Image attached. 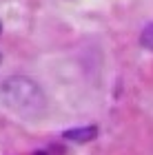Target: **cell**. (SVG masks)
Here are the masks:
<instances>
[{
    "mask_svg": "<svg viewBox=\"0 0 153 155\" xmlns=\"http://www.w3.org/2000/svg\"><path fill=\"white\" fill-rule=\"evenodd\" d=\"M0 102L20 117H42L49 109L42 87L27 75H9L0 82Z\"/></svg>",
    "mask_w": 153,
    "mask_h": 155,
    "instance_id": "6da1fadb",
    "label": "cell"
},
{
    "mask_svg": "<svg viewBox=\"0 0 153 155\" xmlns=\"http://www.w3.org/2000/svg\"><path fill=\"white\" fill-rule=\"evenodd\" d=\"M140 42H142V47H144V49L153 51V22L147 25V27L142 29V33H140Z\"/></svg>",
    "mask_w": 153,
    "mask_h": 155,
    "instance_id": "3957f363",
    "label": "cell"
},
{
    "mask_svg": "<svg viewBox=\"0 0 153 155\" xmlns=\"http://www.w3.org/2000/svg\"><path fill=\"white\" fill-rule=\"evenodd\" d=\"M98 135V129L95 126H80V129H69L62 133V137L69 140V142H78V144H85V142H91Z\"/></svg>",
    "mask_w": 153,
    "mask_h": 155,
    "instance_id": "7a4b0ae2",
    "label": "cell"
}]
</instances>
